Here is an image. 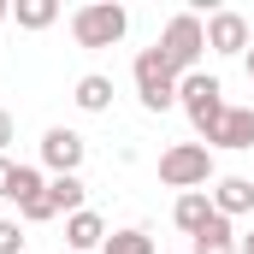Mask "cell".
<instances>
[{
    "label": "cell",
    "instance_id": "cell-1",
    "mask_svg": "<svg viewBox=\"0 0 254 254\" xmlns=\"http://www.w3.org/2000/svg\"><path fill=\"white\" fill-rule=\"evenodd\" d=\"M125 30H130V12L119 6V0H89V6L71 12L77 48H113V42H125Z\"/></svg>",
    "mask_w": 254,
    "mask_h": 254
},
{
    "label": "cell",
    "instance_id": "cell-2",
    "mask_svg": "<svg viewBox=\"0 0 254 254\" xmlns=\"http://www.w3.org/2000/svg\"><path fill=\"white\" fill-rule=\"evenodd\" d=\"M178 83H184V77H178V65L160 54V42L136 54V95H142V107H148V113L178 107Z\"/></svg>",
    "mask_w": 254,
    "mask_h": 254
},
{
    "label": "cell",
    "instance_id": "cell-3",
    "mask_svg": "<svg viewBox=\"0 0 254 254\" xmlns=\"http://www.w3.org/2000/svg\"><path fill=\"white\" fill-rule=\"evenodd\" d=\"M207 178H213V148H207V142H172V148L160 154V184H166V190L190 195V190H201Z\"/></svg>",
    "mask_w": 254,
    "mask_h": 254
},
{
    "label": "cell",
    "instance_id": "cell-4",
    "mask_svg": "<svg viewBox=\"0 0 254 254\" xmlns=\"http://www.w3.org/2000/svg\"><path fill=\"white\" fill-rule=\"evenodd\" d=\"M178 101H184V113H190V125L201 130V136H213V125L225 119V83L213 77V71H190L184 83H178Z\"/></svg>",
    "mask_w": 254,
    "mask_h": 254
},
{
    "label": "cell",
    "instance_id": "cell-5",
    "mask_svg": "<svg viewBox=\"0 0 254 254\" xmlns=\"http://www.w3.org/2000/svg\"><path fill=\"white\" fill-rule=\"evenodd\" d=\"M160 54L178 65V77L201 71V54H207V24H201L195 12H178V18L160 30Z\"/></svg>",
    "mask_w": 254,
    "mask_h": 254
},
{
    "label": "cell",
    "instance_id": "cell-6",
    "mask_svg": "<svg viewBox=\"0 0 254 254\" xmlns=\"http://www.w3.org/2000/svg\"><path fill=\"white\" fill-rule=\"evenodd\" d=\"M83 154H89V142H83L77 130H65V125H54L48 136H42V166H48L54 178H77Z\"/></svg>",
    "mask_w": 254,
    "mask_h": 254
},
{
    "label": "cell",
    "instance_id": "cell-7",
    "mask_svg": "<svg viewBox=\"0 0 254 254\" xmlns=\"http://www.w3.org/2000/svg\"><path fill=\"white\" fill-rule=\"evenodd\" d=\"M249 18H243V12H213V18H207V48H213V54H249Z\"/></svg>",
    "mask_w": 254,
    "mask_h": 254
},
{
    "label": "cell",
    "instance_id": "cell-8",
    "mask_svg": "<svg viewBox=\"0 0 254 254\" xmlns=\"http://www.w3.org/2000/svg\"><path fill=\"white\" fill-rule=\"evenodd\" d=\"M207 148H254V107H225V119L213 125V136H207Z\"/></svg>",
    "mask_w": 254,
    "mask_h": 254
},
{
    "label": "cell",
    "instance_id": "cell-9",
    "mask_svg": "<svg viewBox=\"0 0 254 254\" xmlns=\"http://www.w3.org/2000/svg\"><path fill=\"white\" fill-rule=\"evenodd\" d=\"M113 231H107V219L95 213V207H83V213H71L65 219V254H89V249H101Z\"/></svg>",
    "mask_w": 254,
    "mask_h": 254
},
{
    "label": "cell",
    "instance_id": "cell-10",
    "mask_svg": "<svg viewBox=\"0 0 254 254\" xmlns=\"http://www.w3.org/2000/svg\"><path fill=\"white\" fill-rule=\"evenodd\" d=\"M213 213H225V219L254 213V178H219L213 184Z\"/></svg>",
    "mask_w": 254,
    "mask_h": 254
},
{
    "label": "cell",
    "instance_id": "cell-11",
    "mask_svg": "<svg viewBox=\"0 0 254 254\" xmlns=\"http://www.w3.org/2000/svg\"><path fill=\"white\" fill-rule=\"evenodd\" d=\"M172 219H178V231H184V237H201V231H207V219H213V195H207V190H190V195H178Z\"/></svg>",
    "mask_w": 254,
    "mask_h": 254
},
{
    "label": "cell",
    "instance_id": "cell-12",
    "mask_svg": "<svg viewBox=\"0 0 254 254\" xmlns=\"http://www.w3.org/2000/svg\"><path fill=\"white\" fill-rule=\"evenodd\" d=\"M83 113H107L113 107V77H101V71H89V77H77V95H71Z\"/></svg>",
    "mask_w": 254,
    "mask_h": 254
},
{
    "label": "cell",
    "instance_id": "cell-13",
    "mask_svg": "<svg viewBox=\"0 0 254 254\" xmlns=\"http://www.w3.org/2000/svg\"><path fill=\"white\" fill-rule=\"evenodd\" d=\"M12 18H18V30H48L60 18V0H18Z\"/></svg>",
    "mask_w": 254,
    "mask_h": 254
},
{
    "label": "cell",
    "instance_id": "cell-14",
    "mask_svg": "<svg viewBox=\"0 0 254 254\" xmlns=\"http://www.w3.org/2000/svg\"><path fill=\"white\" fill-rule=\"evenodd\" d=\"M48 195H54V207H60L65 219H71V213H83V178H54V184H48Z\"/></svg>",
    "mask_w": 254,
    "mask_h": 254
},
{
    "label": "cell",
    "instance_id": "cell-15",
    "mask_svg": "<svg viewBox=\"0 0 254 254\" xmlns=\"http://www.w3.org/2000/svg\"><path fill=\"white\" fill-rule=\"evenodd\" d=\"M101 254H160V249H154L148 231H113V237L101 243Z\"/></svg>",
    "mask_w": 254,
    "mask_h": 254
},
{
    "label": "cell",
    "instance_id": "cell-16",
    "mask_svg": "<svg viewBox=\"0 0 254 254\" xmlns=\"http://www.w3.org/2000/svg\"><path fill=\"white\" fill-rule=\"evenodd\" d=\"M42 190H48V178H42L36 166H18V184H12V207H24L30 195H42Z\"/></svg>",
    "mask_w": 254,
    "mask_h": 254
},
{
    "label": "cell",
    "instance_id": "cell-17",
    "mask_svg": "<svg viewBox=\"0 0 254 254\" xmlns=\"http://www.w3.org/2000/svg\"><path fill=\"white\" fill-rule=\"evenodd\" d=\"M18 213H24V225H48V219H60V207H54V195H48V190H42V195H30Z\"/></svg>",
    "mask_w": 254,
    "mask_h": 254
},
{
    "label": "cell",
    "instance_id": "cell-18",
    "mask_svg": "<svg viewBox=\"0 0 254 254\" xmlns=\"http://www.w3.org/2000/svg\"><path fill=\"white\" fill-rule=\"evenodd\" d=\"M0 254H24V231H18V219H0Z\"/></svg>",
    "mask_w": 254,
    "mask_h": 254
},
{
    "label": "cell",
    "instance_id": "cell-19",
    "mask_svg": "<svg viewBox=\"0 0 254 254\" xmlns=\"http://www.w3.org/2000/svg\"><path fill=\"white\" fill-rule=\"evenodd\" d=\"M12 184H18V166L0 154V201H12Z\"/></svg>",
    "mask_w": 254,
    "mask_h": 254
},
{
    "label": "cell",
    "instance_id": "cell-20",
    "mask_svg": "<svg viewBox=\"0 0 254 254\" xmlns=\"http://www.w3.org/2000/svg\"><path fill=\"white\" fill-rule=\"evenodd\" d=\"M12 130H18V125H12V113L0 107V154H6V142H12Z\"/></svg>",
    "mask_w": 254,
    "mask_h": 254
},
{
    "label": "cell",
    "instance_id": "cell-21",
    "mask_svg": "<svg viewBox=\"0 0 254 254\" xmlns=\"http://www.w3.org/2000/svg\"><path fill=\"white\" fill-rule=\"evenodd\" d=\"M237 254H254V237H243V243H237Z\"/></svg>",
    "mask_w": 254,
    "mask_h": 254
},
{
    "label": "cell",
    "instance_id": "cell-22",
    "mask_svg": "<svg viewBox=\"0 0 254 254\" xmlns=\"http://www.w3.org/2000/svg\"><path fill=\"white\" fill-rule=\"evenodd\" d=\"M6 18H12V6H6V0H0V24H6Z\"/></svg>",
    "mask_w": 254,
    "mask_h": 254
},
{
    "label": "cell",
    "instance_id": "cell-23",
    "mask_svg": "<svg viewBox=\"0 0 254 254\" xmlns=\"http://www.w3.org/2000/svg\"><path fill=\"white\" fill-rule=\"evenodd\" d=\"M249 77H254V48H249Z\"/></svg>",
    "mask_w": 254,
    "mask_h": 254
}]
</instances>
